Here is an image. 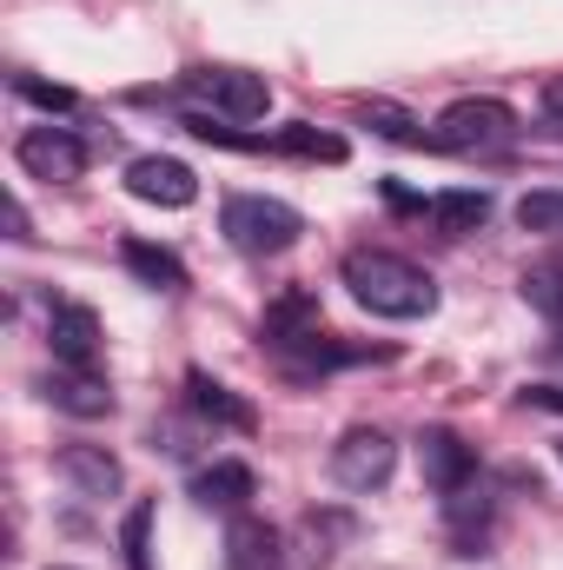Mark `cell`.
I'll list each match as a JSON object with an SVG mask.
<instances>
[{
    "mask_svg": "<svg viewBox=\"0 0 563 570\" xmlns=\"http://www.w3.org/2000/svg\"><path fill=\"white\" fill-rule=\"evenodd\" d=\"M345 285L378 318H431L437 312V279L412 259H398V253H378V246L345 253Z\"/></svg>",
    "mask_w": 563,
    "mask_h": 570,
    "instance_id": "obj_1",
    "label": "cell"
},
{
    "mask_svg": "<svg viewBox=\"0 0 563 570\" xmlns=\"http://www.w3.org/2000/svg\"><path fill=\"white\" fill-rule=\"evenodd\" d=\"M179 100L186 114H206V120H259L273 107V87L246 67H192L179 80Z\"/></svg>",
    "mask_w": 563,
    "mask_h": 570,
    "instance_id": "obj_2",
    "label": "cell"
},
{
    "mask_svg": "<svg viewBox=\"0 0 563 570\" xmlns=\"http://www.w3.org/2000/svg\"><path fill=\"white\" fill-rule=\"evenodd\" d=\"M219 233H226L239 253L266 259V253H292V246H298L305 219H298L285 199H266V193H239V199H226V213H219Z\"/></svg>",
    "mask_w": 563,
    "mask_h": 570,
    "instance_id": "obj_3",
    "label": "cell"
},
{
    "mask_svg": "<svg viewBox=\"0 0 563 570\" xmlns=\"http://www.w3.org/2000/svg\"><path fill=\"white\" fill-rule=\"evenodd\" d=\"M511 134H517V114L504 100H451L431 140L444 153H491V146H511Z\"/></svg>",
    "mask_w": 563,
    "mask_h": 570,
    "instance_id": "obj_4",
    "label": "cell"
},
{
    "mask_svg": "<svg viewBox=\"0 0 563 570\" xmlns=\"http://www.w3.org/2000/svg\"><path fill=\"white\" fill-rule=\"evenodd\" d=\"M392 471H398V444L378 425H352L332 444V478H338V491H378Z\"/></svg>",
    "mask_w": 563,
    "mask_h": 570,
    "instance_id": "obj_5",
    "label": "cell"
},
{
    "mask_svg": "<svg viewBox=\"0 0 563 570\" xmlns=\"http://www.w3.org/2000/svg\"><path fill=\"white\" fill-rule=\"evenodd\" d=\"M13 159H20V173H33L47 186H67V179L87 173V146L73 140L67 127H27L20 146H13Z\"/></svg>",
    "mask_w": 563,
    "mask_h": 570,
    "instance_id": "obj_6",
    "label": "cell"
},
{
    "mask_svg": "<svg viewBox=\"0 0 563 570\" xmlns=\"http://www.w3.org/2000/svg\"><path fill=\"white\" fill-rule=\"evenodd\" d=\"M127 193L146 199V206H166V213H179V206H192L199 199V179H192V166L186 159H166V153H146L127 166Z\"/></svg>",
    "mask_w": 563,
    "mask_h": 570,
    "instance_id": "obj_7",
    "label": "cell"
},
{
    "mask_svg": "<svg viewBox=\"0 0 563 570\" xmlns=\"http://www.w3.org/2000/svg\"><path fill=\"white\" fill-rule=\"evenodd\" d=\"M40 399L53 412H67V419H107L113 412V392H107V379L93 365H53L40 379Z\"/></svg>",
    "mask_w": 563,
    "mask_h": 570,
    "instance_id": "obj_8",
    "label": "cell"
},
{
    "mask_svg": "<svg viewBox=\"0 0 563 570\" xmlns=\"http://www.w3.org/2000/svg\"><path fill=\"white\" fill-rule=\"evenodd\" d=\"M418 471H424L431 491H457V484H471L477 458H471V444H464L457 431L431 425V431H418Z\"/></svg>",
    "mask_w": 563,
    "mask_h": 570,
    "instance_id": "obj_9",
    "label": "cell"
},
{
    "mask_svg": "<svg viewBox=\"0 0 563 570\" xmlns=\"http://www.w3.org/2000/svg\"><path fill=\"white\" fill-rule=\"evenodd\" d=\"M53 464H60V478H67L80 498H120V484H127V471H120V458H113L107 444H67Z\"/></svg>",
    "mask_w": 563,
    "mask_h": 570,
    "instance_id": "obj_10",
    "label": "cell"
},
{
    "mask_svg": "<svg viewBox=\"0 0 563 570\" xmlns=\"http://www.w3.org/2000/svg\"><path fill=\"white\" fill-rule=\"evenodd\" d=\"M47 345H53V365H93L100 358V318L87 305H53Z\"/></svg>",
    "mask_w": 563,
    "mask_h": 570,
    "instance_id": "obj_11",
    "label": "cell"
},
{
    "mask_svg": "<svg viewBox=\"0 0 563 570\" xmlns=\"http://www.w3.org/2000/svg\"><path fill=\"white\" fill-rule=\"evenodd\" d=\"M226 570H285V538L266 518H233L226 531Z\"/></svg>",
    "mask_w": 563,
    "mask_h": 570,
    "instance_id": "obj_12",
    "label": "cell"
},
{
    "mask_svg": "<svg viewBox=\"0 0 563 570\" xmlns=\"http://www.w3.org/2000/svg\"><path fill=\"white\" fill-rule=\"evenodd\" d=\"M186 392H192V412H199L206 425H226V431H253L259 425V412H253L233 385H219L213 372H186Z\"/></svg>",
    "mask_w": 563,
    "mask_h": 570,
    "instance_id": "obj_13",
    "label": "cell"
},
{
    "mask_svg": "<svg viewBox=\"0 0 563 570\" xmlns=\"http://www.w3.org/2000/svg\"><path fill=\"white\" fill-rule=\"evenodd\" d=\"M246 498H253V471L239 458H219V464L192 471V504H206V511H246Z\"/></svg>",
    "mask_w": 563,
    "mask_h": 570,
    "instance_id": "obj_14",
    "label": "cell"
},
{
    "mask_svg": "<svg viewBox=\"0 0 563 570\" xmlns=\"http://www.w3.org/2000/svg\"><path fill=\"white\" fill-rule=\"evenodd\" d=\"M424 213L437 219V233H451V239H464V233H477V226L491 219V193H471V186H451V193H437V199H431Z\"/></svg>",
    "mask_w": 563,
    "mask_h": 570,
    "instance_id": "obj_15",
    "label": "cell"
},
{
    "mask_svg": "<svg viewBox=\"0 0 563 570\" xmlns=\"http://www.w3.org/2000/svg\"><path fill=\"white\" fill-rule=\"evenodd\" d=\"M444 518H451V538L464 544V558H477L471 544H484V531H491V498L477 484H457V491H444Z\"/></svg>",
    "mask_w": 563,
    "mask_h": 570,
    "instance_id": "obj_16",
    "label": "cell"
},
{
    "mask_svg": "<svg viewBox=\"0 0 563 570\" xmlns=\"http://www.w3.org/2000/svg\"><path fill=\"white\" fill-rule=\"evenodd\" d=\"M120 259H127V273H134V279H146L152 292H179V285H186V266H179V259H172L166 246L127 239V246H120Z\"/></svg>",
    "mask_w": 563,
    "mask_h": 570,
    "instance_id": "obj_17",
    "label": "cell"
},
{
    "mask_svg": "<svg viewBox=\"0 0 563 570\" xmlns=\"http://www.w3.org/2000/svg\"><path fill=\"white\" fill-rule=\"evenodd\" d=\"M517 226L524 233H544V239H563V186H537L517 199Z\"/></svg>",
    "mask_w": 563,
    "mask_h": 570,
    "instance_id": "obj_18",
    "label": "cell"
},
{
    "mask_svg": "<svg viewBox=\"0 0 563 570\" xmlns=\"http://www.w3.org/2000/svg\"><path fill=\"white\" fill-rule=\"evenodd\" d=\"M273 153H298V159H345V140L338 134H318V127H305V120H292L273 134Z\"/></svg>",
    "mask_w": 563,
    "mask_h": 570,
    "instance_id": "obj_19",
    "label": "cell"
},
{
    "mask_svg": "<svg viewBox=\"0 0 563 570\" xmlns=\"http://www.w3.org/2000/svg\"><path fill=\"white\" fill-rule=\"evenodd\" d=\"M524 305L544 312L563 332V266H531V273H524Z\"/></svg>",
    "mask_w": 563,
    "mask_h": 570,
    "instance_id": "obj_20",
    "label": "cell"
},
{
    "mask_svg": "<svg viewBox=\"0 0 563 570\" xmlns=\"http://www.w3.org/2000/svg\"><path fill=\"white\" fill-rule=\"evenodd\" d=\"M120 551H127V570H152V504H134V511H127Z\"/></svg>",
    "mask_w": 563,
    "mask_h": 570,
    "instance_id": "obj_21",
    "label": "cell"
},
{
    "mask_svg": "<svg viewBox=\"0 0 563 570\" xmlns=\"http://www.w3.org/2000/svg\"><path fill=\"white\" fill-rule=\"evenodd\" d=\"M365 120H372V127H378L385 140H398V146H418V140H424L418 120H412L405 107H392V100H372V107H365Z\"/></svg>",
    "mask_w": 563,
    "mask_h": 570,
    "instance_id": "obj_22",
    "label": "cell"
},
{
    "mask_svg": "<svg viewBox=\"0 0 563 570\" xmlns=\"http://www.w3.org/2000/svg\"><path fill=\"white\" fill-rule=\"evenodd\" d=\"M13 94H20V100H33V107H47V114H73V107H80V94H73V87H47V80H33V73H20V80H13Z\"/></svg>",
    "mask_w": 563,
    "mask_h": 570,
    "instance_id": "obj_23",
    "label": "cell"
},
{
    "mask_svg": "<svg viewBox=\"0 0 563 570\" xmlns=\"http://www.w3.org/2000/svg\"><path fill=\"white\" fill-rule=\"evenodd\" d=\"M524 405H537V412H563V385H524Z\"/></svg>",
    "mask_w": 563,
    "mask_h": 570,
    "instance_id": "obj_24",
    "label": "cell"
},
{
    "mask_svg": "<svg viewBox=\"0 0 563 570\" xmlns=\"http://www.w3.org/2000/svg\"><path fill=\"white\" fill-rule=\"evenodd\" d=\"M7 239H13V246H27V239H33V233H27V206H20V199H7Z\"/></svg>",
    "mask_w": 563,
    "mask_h": 570,
    "instance_id": "obj_25",
    "label": "cell"
},
{
    "mask_svg": "<svg viewBox=\"0 0 563 570\" xmlns=\"http://www.w3.org/2000/svg\"><path fill=\"white\" fill-rule=\"evenodd\" d=\"M544 114L563 127V80H551V87H544Z\"/></svg>",
    "mask_w": 563,
    "mask_h": 570,
    "instance_id": "obj_26",
    "label": "cell"
},
{
    "mask_svg": "<svg viewBox=\"0 0 563 570\" xmlns=\"http://www.w3.org/2000/svg\"><path fill=\"white\" fill-rule=\"evenodd\" d=\"M53 570H67V564H53Z\"/></svg>",
    "mask_w": 563,
    "mask_h": 570,
    "instance_id": "obj_27",
    "label": "cell"
},
{
    "mask_svg": "<svg viewBox=\"0 0 563 570\" xmlns=\"http://www.w3.org/2000/svg\"><path fill=\"white\" fill-rule=\"evenodd\" d=\"M557 458H563V444H557Z\"/></svg>",
    "mask_w": 563,
    "mask_h": 570,
    "instance_id": "obj_28",
    "label": "cell"
}]
</instances>
